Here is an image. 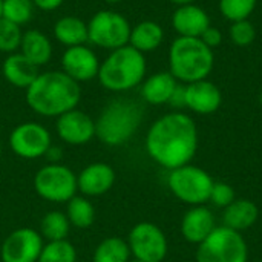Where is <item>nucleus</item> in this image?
<instances>
[{
	"label": "nucleus",
	"instance_id": "f257e3e1",
	"mask_svg": "<svg viewBox=\"0 0 262 262\" xmlns=\"http://www.w3.org/2000/svg\"><path fill=\"white\" fill-rule=\"evenodd\" d=\"M196 149V124L183 112H170L160 117L149 127L146 135V150L149 157L169 170L189 164Z\"/></svg>",
	"mask_w": 262,
	"mask_h": 262
},
{
	"label": "nucleus",
	"instance_id": "f03ea898",
	"mask_svg": "<svg viewBox=\"0 0 262 262\" xmlns=\"http://www.w3.org/2000/svg\"><path fill=\"white\" fill-rule=\"evenodd\" d=\"M80 84L63 71L41 72L26 89L28 106L41 117H60L78 106Z\"/></svg>",
	"mask_w": 262,
	"mask_h": 262
},
{
	"label": "nucleus",
	"instance_id": "7ed1b4c3",
	"mask_svg": "<svg viewBox=\"0 0 262 262\" xmlns=\"http://www.w3.org/2000/svg\"><path fill=\"white\" fill-rule=\"evenodd\" d=\"M215 66L213 49L198 37H177L169 48V72L181 83L206 80Z\"/></svg>",
	"mask_w": 262,
	"mask_h": 262
},
{
	"label": "nucleus",
	"instance_id": "20e7f679",
	"mask_svg": "<svg viewBox=\"0 0 262 262\" xmlns=\"http://www.w3.org/2000/svg\"><path fill=\"white\" fill-rule=\"evenodd\" d=\"M141 121L143 109L137 101L117 98L109 101L95 120V137L106 146L118 147L135 135Z\"/></svg>",
	"mask_w": 262,
	"mask_h": 262
},
{
	"label": "nucleus",
	"instance_id": "39448f33",
	"mask_svg": "<svg viewBox=\"0 0 262 262\" xmlns=\"http://www.w3.org/2000/svg\"><path fill=\"white\" fill-rule=\"evenodd\" d=\"M147 63L144 54L126 45L111 51V54L100 63L98 80L100 84L111 92H126L144 81Z\"/></svg>",
	"mask_w": 262,
	"mask_h": 262
},
{
	"label": "nucleus",
	"instance_id": "423d86ee",
	"mask_svg": "<svg viewBox=\"0 0 262 262\" xmlns=\"http://www.w3.org/2000/svg\"><path fill=\"white\" fill-rule=\"evenodd\" d=\"M249 249L241 232L226 226L215 230L198 244L196 262H247Z\"/></svg>",
	"mask_w": 262,
	"mask_h": 262
},
{
	"label": "nucleus",
	"instance_id": "0eeeda50",
	"mask_svg": "<svg viewBox=\"0 0 262 262\" xmlns=\"http://www.w3.org/2000/svg\"><path fill=\"white\" fill-rule=\"evenodd\" d=\"M212 177L201 167L186 164L169 172L167 186L170 192L186 204L203 206L209 201L213 187Z\"/></svg>",
	"mask_w": 262,
	"mask_h": 262
},
{
	"label": "nucleus",
	"instance_id": "6e6552de",
	"mask_svg": "<svg viewBox=\"0 0 262 262\" xmlns=\"http://www.w3.org/2000/svg\"><path fill=\"white\" fill-rule=\"evenodd\" d=\"M130 31L132 26L123 14L103 9L88 21V41L98 48L114 51L129 45Z\"/></svg>",
	"mask_w": 262,
	"mask_h": 262
},
{
	"label": "nucleus",
	"instance_id": "1a4fd4ad",
	"mask_svg": "<svg viewBox=\"0 0 262 262\" xmlns=\"http://www.w3.org/2000/svg\"><path fill=\"white\" fill-rule=\"evenodd\" d=\"M34 189L37 195L51 203H68L78 192L77 175L61 163L46 164L37 170L34 177Z\"/></svg>",
	"mask_w": 262,
	"mask_h": 262
},
{
	"label": "nucleus",
	"instance_id": "9d476101",
	"mask_svg": "<svg viewBox=\"0 0 262 262\" xmlns=\"http://www.w3.org/2000/svg\"><path fill=\"white\" fill-rule=\"evenodd\" d=\"M130 255L141 262H161L167 255V238L154 223L135 224L127 236Z\"/></svg>",
	"mask_w": 262,
	"mask_h": 262
},
{
	"label": "nucleus",
	"instance_id": "9b49d317",
	"mask_svg": "<svg viewBox=\"0 0 262 262\" xmlns=\"http://www.w3.org/2000/svg\"><path fill=\"white\" fill-rule=\"evenodd\" d=\"M52 146L49 130L35 121H26L12 129L9 134V147L12 152L25 160H37L45 157Z\"/></svg>",
	"mask_w": 262,
	"mask_h": 262
},
{
	"label": "nucleus",
	"instance_id": "f8f14e48",
	"mask_svg": "<svg viewBox=\"0 0 262 262\" xmlns=\"http://www.w3.org/2000/svg\"><path fill=\"white\" fill-rule=\"evenodd\" d=\"M40 232L31 227H21L11 232L0 249L3 262H37L43 249Z\"/></svg>",
	"mask_w": 262,
	"mask_h": 262
},
{
	"label": "nucleus",
	"instance_id": "ddd939ff",
	"mask_svg": "<svg viewBox=\"0 0 262 262\" xmlns=\"http://www.w3.org/2000/svg\"><path fill=\"white\" fill-rule=\"evenodd\" d=\"M55 130L63 143L83 146L95 137V120L75 107L57 117Z\"/></svg>",
	"mask_w": 262,
	"mask_h": 262
},
{
	"label": "nucleus",
	"instance_id": "4468645a",
	"mask_svg": "<svg viewBox=\"0 0 262 262\" xmlns=\"http://www.w3.org/2000/svg\"><path fill=\"white\" fill-rule=\"evenodd\" d=\"M61 69L77 83L89 81L98 75L100 60L86 45L71 46L61 55Z\"/></svg>",
	"mask_w": 262,
	"mask_h": 262
},
{
	"label": "nucleus",
	"instance_id": "2eb2a0df",
	"mask_svg": "<svg viewBox=\"0 0 262 262\" xmlns=\"http://www.w3.org/2000/svg\"><path fill=\"white\" fill-rule=\"evenodd\" d=\"M114 183L115 170L106 163H92L77 175V189L86 198L107 193Z\"/></svg>",
	"mask_w": 262,
	"mask_h": 262
},
{
	"label": "nucleus",
	"instance_id": "dca6fc26",
	"mask_svg": "<svg viewBox=\"0 0 262 262\" xmlns=\"http://www.w3.org/2000/svg\"><path fill=\"white\" fill-rule=\"evenodd\" d=\"M223 103V94L220 88L206 80H200L186 84V107L195 114L209 115L220 109Z\"/></svg>",
	"mask_w": 262,
	"mask_h": 262
},
{
	"label": "nucleus",
	"instance_id": "f3484780",
	"mask_svg": "<svg viewBox=\"0 0 262 262\" xmlns=\"http://www.w3.org/2000/svg\"><path fill=\"white\" fill-rule=\"evenodd\" d=\"M172 26L180 37H201L210 26V17L204 8L192 3L178 6L172 14Z\"/></svg>",
	"mask_w": 262,
	"mask_h": 262
},
{
	"label": "nucleus",
	"instance_id": "a211bd4d",
	"mask_svg": "<svg viewBox=\"0 0 262 262\" xmlns=\"http://www.w3.org/2000/svg\"><path fill=\"white\" fill-rule=\"evenodd\" d=\"M215 230V216L204 206H193L181 221V233L187 243L201 244Z\"/></svg>",
	"mask_w": 262,
	"mask_h": 262
},
{
	"label": "nucleus",
	"instance_id": "6ab92c4d",
	"mask_svg": "<svg viewBox=\"0 0 262 262\" xmlns=\"http://www.w3.org/2000/svg\"><path fill=\"white\" fill-rule=\"evenodd\" d=\"M2 72L5 80L18 89H28L40 74L38 66L29 61L21 52L8 54L3 61Z\"/></svg>",
	"mask_w": 262,
	"mask_h": 262
},
{
	"label": "nucleus",
	"instance_id": "aec40b11",
	"mask_svg": "<svg viewBox=\"0 0 262 262\" xmlns=\"http://www.w3.org/2000/svg\"><path fill=\"white\" fill-rule=\"evenodd\" d=\"M178 86V80L170 72H157L147 77L141 83V97L146 103L160 106L169 103L175 88Z\"/></svg>",
	"mask_w": 262,
	"mask_h": 262
},
{
	"label": "nucleus",
	"instance_id": "412c9836",
	"mask_svg": "<svg viewBox=\"0 0 262 262\" xmlns=\"http://www.w3.org/2000/svg\"><path fill=\"white\" fill-rule=\"evenodd\" d=\"M29 61L35 66H43L49 63L52 57V43L49 37L38 29H28L21 35V43L18 49Z\"/></svg>",
	"mask_w": 262,
	"mask_h": 262
},
{
	"label": "nucleus",
	"instance_id": "4be33fe9",
	"mask_svg": "<svg viewBox=\"0 0 262 262\" xmlns=\"http://www.w3.org/2000/svg\"><path fill=\"white\" fill-rule=\"evenodd\" d=\"M164 38V31L163 28L154 21V20H143L137 23L129 37V45L140 51L141 54L152 52L160 48Z\"/></svg>",
	"mask_w": 262,
	"mask_h": 262
},
{
	"label": "nucleus",
	"instance_id": "5701e85b",
	"mask_svg": "<svg viewBox=\"0 0 262 262\" xmlns=\"http://www.w3.org/2000/svg\"><path fill=\"white\" fill-rule=\"evenodd\" d=\"M54 37L66 48L84 45L88 41V23L75 15H64L54 25Z\"/></svg>",
	"mask_w": 262,
	"mask_h": 262
},
{
	"label": "nucleus",
	"instance_id": "b1692460",
	"mask_svg": "<svg viewBox=\"0 0 262 262\" xmlns=\"http://www.w3.org/2000/svg\"><path fill=\"white\" fill-rule=\"evenodd\" d=\"M258 215L259 212L255 203H252L250 200H235L230 206L226 207L224 226L232 230L243 232L250 229L256 223Z\"/></svg>",
	"mask_w": 262,
	"mask_h": 262
},
{
	"label": "nucleus",
	"instance_id": "393cba45",
	"mask_svg": "<svg viewBox=\"0 0 262 262\" xmlns=\"http://www.w3.org/2000/svg\"><path fill=\"white\" fill-rule=\"evenodd\" d=\"M66 216L71 223V227L84 230L92 227L95 223V207L89 201V198L83 195H75L66 203Z\"/></svg>",
	"mask_w": 262,
	"mask_h": 262
},
{
	"label": "nucleus",
	"instance_id": "a878e982",
	"mask_svg": "<svg viewBox=\"0 0 262 262\" xmlns=\"http://www.w3.org/2000/svg\"><path fill=\"white\" fill-rule=\"evenodd\" d=\"M130 256L127 241L118 236H109L95 247L92 262H127Z\"/></svg>",
	"mask_w": 262,
	"mask_h": 262
},
{
	"label": "nucleus",
	"instance_id": "bb28decb",
	"mask_svg": "<svg viewBox=\"0 0 262 262\" xmlns=\"http://www.w3.org/2000/svg\"><path fill=\"white\" fill-rule=\"evenodd\" d=\"M69 232H71V223L64 212L60 210L48 212L40 221V235L48 243L68 239Z\"/></svg>",
	"mask_w": 262,
	"mask_h": 262
},
{
	"label": "nucleus",
	"instance_id": "cd10ccee",
	"mask_svg": "<svg viewBox=\"0 0 262 262\" xmlns=\"http://www.w3.org/2000/svg\"><path fill=\"white\" fill-rule=\"evenodd\" d=\"M37 262H77V250L68 241H49L43 244Z\"/></svg>",
	"mask_w": 262,
	"mask_h": 262
},
{
	"label": "nucleus",
	"instance_id": "c85d7f7f",
	"mask_svg": "<svg viewBox=\"0 0 262 262\" xmlns=\"http://www.w3.org/2000/svg\"><path fill=\"white\" fill-rule=\"evenodd\" d=\"M34 8L32 0H2V17L23 26L32 18Z\"/></svg>",
	"mask_w": 262,
	"mask_h": 262
},
{
	"label": "nucleus",
	"instance_id": "c756f323",
	"mask_svg": "<svg viewBox=\"0 0 262 262\" xmlns=\"http://www.w3.org/2000/svg\"><path fill=\"white\" fill-rule=\"evenodd\" d=\"M256 3L258 0H220V11L232 23L249 20L256 8Z\"/></svg>",
	"mask_w": 262,
	"mask_h": 262
},
{
	"label": "nucleus",
	"instance_id": "7c9ffc66",
	"mask_svg": "<svg viewBox=\"0 0 262 262\" xmlns=\"http://www.w3.org/2000/svg\"><path fill=\"white\" fill-rule=\"evenodd\" d=\"M21 35H23L21 26L3 17L0 18V52H5V54L17 52L20 49Z\"/></svg>",
	"mask_w": 262,
	"mask_h": 262
},
{
	"label": "nucleus",
	"instance_id": "2f4dec72",
	"mask_svg": "<svg viewBox=\"0 0 262 262\" xmlns=\"http://www.w3.org/2000/svg\"><path fill=\"white\" fill-rule=\"evenodd\" d=\"M230 40L239 46V48H246L249 45H252L255 41L256 37V29L255 26L249 21V20H239V21H233L229 31Z\"/></svg>",
	"mask_w": 262,
	"mask_h": 262
},
{
	"label": "nucleus",
	"instance_id": "473e14b6",
	"mask_svg": "<svg viewBox=\"0 0 262 262\" xmlns=\"http://www.w3.org/2000/svg\"><path fill=\"white\" fill-rule=\"evenodd\" d=\"M235 190L230 184L227 183H213L212 192H210V198L209 201L212 204H215L216 207H227L235 201Z\"/></svg>",
	"mask_w": 262,
	"mask_h": 262
},
{
	"label": "nucleus",
	"instance_id": "72a5a7b5",
	"mask_svg": "<svg viewBox=\"0 0 262 262\" xmlns=\"http://www.w3.org/2000/svg\"><path fill=\"white\" fill-rule=\"evenodd\" d=\"M201 40H203V43L206 45V46H209L210 49H215L216 46H220L221 43H223V32L218 29V28H215V26H209L204 32H203V35L200 37Z\"/></svg>",
	"mask_w": 262,
	"mask_h": 262
},
{
	"label": "nucleus",
	"instance_id": "f704fd0d",
	"mask_svg": "<svg viewBox=\"0 0 262 262\" xmlns=\"http://www.w3.org/2000/svg\"><path fill=\"white\" fill-rule=\"evenodd\" d=\"M169 104L175 109H181V107H186V86L184 84H180L175 88L170 100H169Z\"/></svg>",
	"mask_w": 262,
	"mask_h": 262
},
{
	"label": "nucleus",
	"instance_id": "c9c22d12",
	"mask_svg": "<svg viewBox=\"0 0 262 262\" xmlns=\"http://www.w3.org/2000/svg\"><path fill=\"white\" fill-rule=\"evenodd\" d=\"M64 0H32L34 6L38 8L40 11L49 12V11H55L57 8H60L63 5Z\"/></svg>",
	"mask_w": 262,
	"mask_h": 262
},
{
	"label": "nucleus",
	"instance_id": "e433bc0d",
	"mask_svg": "<svg viewBox=\"0 0 262 262\" xmlns=\"http://www.w3.org/2000/svg\"><path fill=\"white\" fill-rule=\"evenodd\" d=\"M45 158L49 161V164H57V163H61L63 160V150L58 147V146H51L48 149V152L45 154Z\"/></svg>",
	"mask_w": 262,
	"mask_h": 262
},
{
	"label": "nucleus",
	"instance_id": "4c0bfd02",
	"mask_svg": "<svg viewBox=\"0 0 262 262\" xmlns=\"http://www.w3.org/2000/svg\"><path fill=\"white\" fill-rule=\"evenodd\" d=\"M169 2H172V3H175V5H178V6H183V5H192V3H195L196 0H169Z\"/></svg>",
	"mask_w": 262,
	"mask_h": 262
},
{
	"label": "nucleus",
	"instance_id": "58836bf2",
	"mask_svg": "<svg viewBox=\"0 0 262 262\" xmlns=\"http://www.w3.org/2000/svg\"><path fill=\"white\" fill-rule=\"evenodd\" d=\"M106 3H109V5H117V3H120V2H123V0H104Z\"/></svg>",
	"mask_w": 262,
	"mask_h": 262
},
{
	"label": "nucleus",
	"instance_id": "ea45409f",
	"mask_svg": "<svg viewBox=\"0 0 262 262\" xmlns=\"http://www.w3.org/2000/svg\"><path fill=\"white\" fill-rule=\"evenodd\" d=\"M127 262H141V261H138V259H135V258H132V259H129Z\"/></svg>",
	"mask_w": 262,
	"mask_h": 262
},
{
	"label": "nucleus",
	"instance_id": "a19ab883",
	"mask_svg": "<svg viewBox=\"0 0 262 262\" xmlns=\"http://www.w3.org/2000/svg\"><path fill=\"white\" fill-rule=\"evenodd\" d=\"M2 152H3V147H2V141H0V158H2Z\"/></svg>",
	"mask_w": 262,
	"mask_h": 262
},
{
	"label": "nucleus",
	"instance_id": "79ce46f5",
	"mask_svg": "<svg viewBox=\"0 0 262 262\" xmlns=\"http://www.w3.org/2000/svg\"><path fill=\"white\" fill-rule=\"evenodd\" d=\"M0 18H2V0H0Z\"/></svg>",
	"mask_w": 262,
	"mask_h": 262
}]
</instances>
